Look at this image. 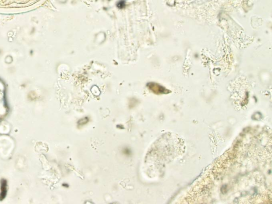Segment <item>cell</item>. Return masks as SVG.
<instances>
[{"mask_svg": "<svg viewBox=\"0 0 272 204\" xmlns=\"http://www.w3.org/2000/svg\"><path fill=\"white\" fill-rule=\"evenodd\" d=\"M125 3L124 0H121V1H120L118 3V4H117V7L120 9L123 8L125 7Z\"/></svg>", "mask_w": 272, "mask_h": 204, "instance_id": "1", "label": "cell"}]
</instances>
